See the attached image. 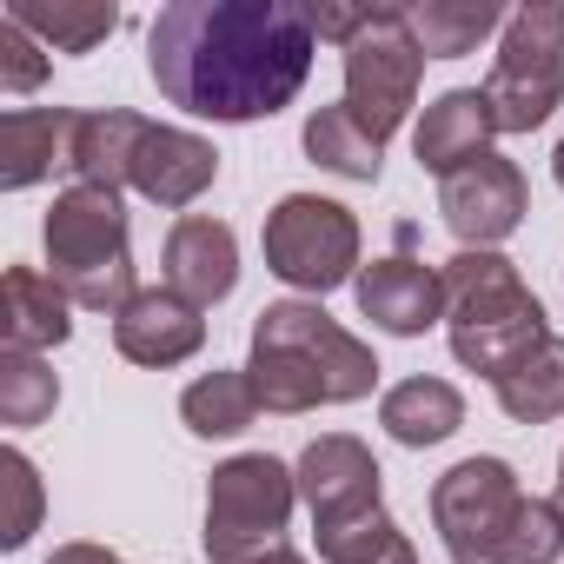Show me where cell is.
<instances>
[{
	"mask_svg": "<svg viewBox=\"0 0 564 564\" xmlns=\"http://www.w3.org/2000/svg\"><path fill=\"white\" fill-rule=\"evenodd\" d=\"M41 246H47V279L74 306L120 319L140 300L133 239H127V199L120 193H107V186H67V193H54Z\"/></svg>",
	"mask_w": 564,
	"mask_h": 564,
	"instance_id": "obj_5",
	"label": "cell"
},
{
	"mask_svg": "<svg viewBox=\"0 0 564 564\" xmlns=\"http://www.w3.org/2000/svg\"><path fill=\"white\" fill-rule=\"evenodd\" d=\"M0 485H8V524H0V544L21 551L34 531H41V471L21 445L0 452Z\"/></svg>",
	"mask_w": 564,
	"mask_h": 564,
	"instance_id": "obj_28",
	"label": "cell"
},
{
	"mask_svg": "<svg viewBox=\"0 0 564 564\" xmlns=\"http://www.w3.org/2000/svg\"><path fill=\"white\" fill-rule=\"evenodd\" d=\"M551 173H557V186H564V140H557V153H551Z\"/></svg>",
	"mask_w": 564,
	"mask_h": 564,
	"instance_id": "obj_34",
	"label": "cell"
},
{
	"mask_svg": "<svg viewBox=\"0 0 564 564\" xmlns=\"http://www.w3.org/2000/svg\"><path fill=\"white\" fill-rule=\"evenodd\" d=\"M47 564H120V551H107V544H87V538H80V544H61Z\"/></svg>",
	"mask_w": 564,
	"mask_h": 564,
	"instance_id": "obj_31",
	"label": "cell"
},
{
	"mask_svg": "<svg viewBox=\"0 0 564 564\" xmlns=\"http://www.w3.org/2000/svg\"><path fill=\"white\" fill-rule=\"evenodd\" d=\"M265 272L286 279L293 293H313L326 300L333 286L359 279V219L352 206L339 199H319V193H286L272 213H265Z\"/></svg>",
	"mask_w": 564,
	"mask_h": 564,
	"instance_id": "obj_8",
	"label": "cell"
},
{
	"mask_svg": "<svg viewBox=\"0 0 564 564\" xmlns=\"http://www.w3.org/2000/svg\"><path fill=\"white\" fill-rule=\"evenodd\" d=\"M8 21H21L47 54H94L113 28H120V8L94 0V8H54V0H8Z\"/></svg>",
	"mask_w": 564,
	"mask_h": 564,
	"instance_id": "obj_25",
	"label": "cell"
},
{
	"mask_svg": "<svg viewBox=\"0 0 564 564\" xmlns=\"http://www.w3.org/2000/svg\"><path fill=\"white\" fill-rule=\"evenodd\" d=\"M61 405V379L41 352H21V346H0V425H47Z\"/></svg>",
	"mask_w": 564,
	"mask_h": 564,
	"instance_id": "obj_27",
	"label": "cell"
},
{
	"mask_svg": "<svg viewBox=\"0 0 564 564\" xmlns=\"http://www.w3.org/2000/svg\"><path fill=\"white\" fill-rule=\"evenodd\" d=\"M379 425L399 438V445H412V452H425V445H445L458 425H465V399H458V386L452 379H399L386 399H379Z\"/></svg>",
	"mask_w": 564,
	"mask_h": 564,
	"instance_id": "obj_19",
	"label": "cell"
},
{
	"mask_svg": "<svg viewBox=\"0 0 564 564\" xmlns=\"http://www.w3.org/2000/svg\"><path fill=\"white\" fill-rule=\"evenodd\" d=\"M491 140H498V113H491L485 87H452V94H438V100L419 113V127H412V153H419V166L438 173V180H452L458 166L485 160Z\"/></svg>",
	"mask_w": 564,
	"mask_h": 564,
	"instance_id": "obj_15",
	"label": "cell"
},
{
	"mask_svg": "<svg viewBox=\"0 0 564 564\" xmlns=\"http://www.w3.org/2000/svg\"><path fill=\"white\" fill-rule=\"evenodd\" d=\"M180 419L193 438H239L259 419V392L246 379V366H213L180 392Z\"/></svg>",
	"mask_w": 564,
	"mask_h": 564,
	"instance_id": "obj_22",
	"label": "cell"
},
{
	"mask_svg": "<svg viewBox=\"0 0 564 564\" xmlns=\"http://www.w3.org/2000/svg\"><path fill=\"white\" fill-rule=\"evenodd\" d=\"M47 47L21 28V21H8V14H0V87H8V94H34L41 80H47Z\"/></svg>",
	"mask_w": 564,
	"mask_h": 564,
	"instance_id": "obj_29",
	"label": "cell"
},
{
	"mask_svg": "<svg viewBox=\"0 0 564 564\" xmlns=\"http://www.w3.org/2000/svg\"><path fill=\"white\" fill-rule=\"evenodd\" d=\"M551 505H557V518H564V458H557V491H551Z\"/></svg>",
	"mask_w": 564,
	"mask_h": 564,
	"instance_id": "obj_33",
	"label": "cell"
},
{
	"mask_svg": "<svg viewBox=\"0 0 564 564\" xmlns=\"http://www.w3.org/2000/svg\"><path fill=\"white\" fill-rule=\"evenodd\" d=\"M113 346L127 366H186L206 346V313L193 300H180L173 286H140V300L113 319Z\"/></svg>",
	"mask_w": 564,
	"mask_h": 564,
	"instance_id": "obj_14",
	"label": "cell"
},
{
	"mask_svg": "<svg viewBox=\"0 0 564 564\" xmlns=\"http://www.w3.org/2000/svg\"><path fill=\"white\" fill-rule=\"evenodd\" d=\"M313 54V8L293 0H173L147 28L153 87L180 113L219 127L272 120L279 107H293Z\"/></svg>",
	"mask_w": 564,
	"mask_h": 564,
	"instance_id": "obj_1",
	"label": "cell"
},
{
	"mask_svg": "<svg viewBox=\"0 0 564 564\" xmlns=\"http://www.w3.org/2000/svg\"><path fill=\"white\" fill-rule=\"evenodd\" d=\"M498 133H538L564 100V0H524L505 14L498 61L485 74Z\"/></svg>",
	"mask_w": 564,
	"mask_h": 564,
	"instance_id": "obj_7",
	"label": "cell"
},
{
	"mask_svg": "<svg viewBox=\"0 0 564 564\" xmlns=\"http://www.w3.org/2000/svg\"><path fill=\"white\" fill-rule=\"evenodd\" d=\"M153 120L133 113V107H100V113H80L74 120V153H67V173L74 186H107V193H127L133 186V153H140V133Z\"/></svg>",
	"mask_w": 564,
	"mask_h": 564,
	"instance_id": "obj_18",
	"label": "cell"
},
{
	"mask_svg": "<svg viewBox=\"0 0 564 564\" xmlns=\"http://www.w3.org/2000/svg\"><path fill=\"white\" fill-rule=\"evenodd\" d=\"M339 54H346V107L386 147L419 107V80H425V47L412 41L405 8H372V21Z\"/></svg>",
	"mask_w": 564,
	"mask_h": 564,
	"instance_id": "obj_9",
	"label": "cell"
},
{
	"mask_svg": "<svg viewBox=\"0 0 564 564\" xmlns=\"http://www.w3.org/2000/svg\"><path fill=\"white\" fill-rule=\"evenodd\" d=\"M352 300H359V313H366L379 333H392V339H419V333L445 326V279H438V265L412 259V246H399L392 259L359 265Z\"/></svg>",
	"mask_w": 564,
	"mask_h": 564,
	"instance_id": "obj_12",
	"label": "cell"
},
{
	"mask_svg": "<svg viewBox=\"0 0 564 564\" xmlns=\"http://www.w3.org/2000/svg\"><path fill=\"white\" fill-rule=\"evenodd\" d=\"M8 346H21V352H54V346H67L74 339V300L54 286L47 272H34V265H8Z\"/></svg>",
	"mask_w": 564,
	"mask_h": 564,
	"instance_id": "obj_20",
	"label": "cell"
},
{
	"mask_svg": "<svg viewBox=\"0 0 564 564\" xmlns=\"http://www.w3.org/2000/svg\"><path fill=\"white\" fill-rule=\"evenodd\" d=\"M252 564H306V557H300L293 544H279V551H265V557H252Z\"/></svg>",
	"mask_w": 564,
	"mask_h": 564,
	"instance_id": "obj_32",
	"label": "cell"
},
{
	"mask_svg": "<svg viewBox=\"0 0 564 564\" xmlns=\"http://www.w3.org/2000/svg\"><path fill=\"white\" fill-rule=\"evenodd\" d=\"M74 107H14L0 113V186L28 193L47 173H67L74 153Z\"/></svg>",
	"mask_w": 564,
	"mask_h": 564,
	"instance_id": "obj_17",
	"label": "cell"
},
{
	"mask_svg": "<svg viewBox=\"0 0 564 564\" xmlns=\"http://www.w3.org/2000/svg\"><path fill=\"white\" fill-rule=\"evenodd\" d=\"M432 524L452 564H557L564 518L551 498H531L505 458H458L432 485Z\"/></svg>",
	"mask_w": 564,
	"mask_h": 564,
	"instance_id": "obj_3",
	"label": "cell"
},
{
	"mask_svg": "<svg viewBox=\"0 0 564 564\" xmlns=\"http://www.w3.org/2000/svg\"><path fill=\"white\" fill-rule=\"evenodd\" d=\"M300 140H306V160H313V166H326V173H339V180H359V186H372L379 166H386V147L352 120L346 100H339V107H319Z\"/></svg>",
	"mask_w": 564,
	"mask_h": 564,
	"instance_id": "obj_23",
	"label": "cell"
},
{
	"mask_svg": "<svg viewBox=\"0 0 564 564\" xmlns=\"http://www.w3.org/2000/svg\"><path fill=\"white\" fill-rule=\"evenodd\" d=\"M438 279H445V339L465 372H485L498 386L524 352L551 339L538 293L498 246H458L438 265Z\"/></svg>",
	"mask_w": 564,
	"mask_h": 564,
	"instance_id": "obj_4",
	"label": "cell"
},
{
	"mask_svg": "<svg viewBox=\"0 0 564 564\" xmlns=\"http://www.w3.org/2000/svg\"><path fill=\"white\" fill-rule=\"evenodd\" d=\"M405 21H412V41L425 47V61H465L491 34H505V14L491 0H412Z\"/></svg>",
	"mask_w": 564,
	"mask_h": 564,
	"instance_id": "obj_21",
	"label": "cell"
},
{
	"mask_svg": "<svg viewBox=\"0 0 564 564\" xmlns=\"http://www.w3.org/2000/svg\"><path fill=\"white\" fill-rule=\"evenodd\" d=\"M300 505V478L272 452H239L206 485V557L213 564H252L286 544Z\"/></svg>",
	"mask_w": 564,
	"mask_h": 564,
	"instance_id": "obj_6",
	"label": "cell"
},
{
	"mask_svg": "<svg viewBox=\"0 0 564 564\" xmlns=\"http://www.w3.org/2000/svg\"><path fill=\"white\" fill-rule=\"evenodd\" d=\"M319 531V557L326 564H419L412 538L399 531V518L379 505L366 518H346V524H313Z\"/></svg>",
	"mask_w": 564,
	"mask_h": 564,
	"instance_id": "obj_26",
	"label": "cell"
},
{
	"mask_svg": "<svg viewBox=\"0 0 564 564\" xmlns=\"http://www.w3.org/2000/svg\"><path fill=\"white\" fill-rule=\"evenodd\" d=\"M246 379L259 392V412L300 419L319 405H352L379 386V359L366 339H352L319 300H272L252 319V359Z\"/></svg>",
	"mask_w": 564,
	"mask_h": 564,
	"instance_id": "obj_2",
	"label": "cell"
},
{
	"mask_svg": "<svg viewBox=\"0 0 564 564\" xmlns=\"http://www.w3.org/2000/svg\"><path fill=\"white\" fill-rule=\"evenodd\" d=\"M366 21H372V8H313V34H319V41H339V47H346Z\"/></svg>",
	"mask_w": 564,
	"mask_h": 564,
	"instance_id": "obj_30",
	"label": "cell"
},
{
	"mask_svg": "<svg viewBox=\"0 0 564 564\" xmlns=\"http://www.w3.org/2000/svg\"><path fill=\"white\" fill-rule=\"evenodd\" d=\"M438 213L445 226L458 232V246H498L524 226L531 213V186L518 173V160L505 153H485L471 166H458L452 180H438Z\"/></svg>",
	"mask_w": 564,
	"mask_h": 564,
	"instance_id": "obj_10",
	"label": "cell"
},
{
	"mask_svg": "<svg viewBox=\"0 0 564 564\" xmlns=\"http://www.w3.org/2000/svg\"><path fill=\"white\" fill-rule=\"evenodd\" d=\"M213 180H219L213 140H199V133H186V127H160V120L140 133V153H133V193H140V199L180 213V206H193Z\"/></svg>",
	"mask_w": 564,
	"mask_h": 564,
	"instance_id": "obj_16",
	"label": "cell"
},
{
	"mask_svg": "<svg viewBox=\"0 0 564 564\" xmlns=\"http://www.w3.org/2000/svg\"><path fill=\"white\" fill-rule=\"evenodd\" d=\"M498 405H505V419H518V425H551V419H564V339L551 333L538 352H524L498 386Z\"/></svg>",
	"mask_w": 564,
	"mask_h": 564,
	"instance_id": "obj_24",
	"label": "cell"
},
{
	"mask_svg": "<svg viewBox=\"0 0 564 564\" xmlns=\"http://www.w3.org/2000/svg\"><path fill=\"white\" fill-rule=\"evenodd\" d=\"M293 478H300V498H306L313 524H346V518H366V511L386 505V471H379L372 445L352 438V432L313 438V445L300 452Z\"/></svg>",
	"mask_w": 564,
	"mask_h": 564,
	"instance_id": "obj_11",
	"label": "cell"
},
{
	"mask_svg": "<svg viewBox=\"0 0 564 564\" xmlns=\"http://www.w3.org/2000/svg\"><path fill=\"white\" fill-rule=\"evenodd\" d=\"M160 272L180 300H193L206 313V306L232 300V286H239V232L213 213H180L173 232H166Z\"/></svg>",
	"mask_w": 564,
	"mask_h": 564,
	"instance_id": "obj_13",
	"label": "cell"
}]
</instances>
